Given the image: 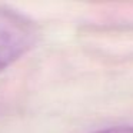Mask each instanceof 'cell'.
Returning a JSON list of instances; mask_svg holds the SVG:
<instances>
[{
    "mask_svg": "<svg viewBox=\"0 0 133 133\" xmlns=\"http://www.w3.org/2000/svg\"><path fill=\"white\" fill-rule=\"evenodd\" d=\"M92 133H133V126H113V127H106L100 129Z\"/></svg>",
    "mask_w": 133,
    "mask_h": 133,
    "instance_id": "obj_2",
    "label": "cell"
},
{
    "mask_svg": "<svg viewBox=\"0 0 133 133\" xmlns=\"http://www.w3.org/2000/svg\"><path fill=\"white\" fill-rule=\"evenodd\" d=\"M39 27L26 15L0 6V72L30 52L37 43Z\"/></svg>",
    "mask_w": 133,
    "mask_h": 133,
    "instance_id": "obj_1",
    "label": "cell"
}]
</instances>
